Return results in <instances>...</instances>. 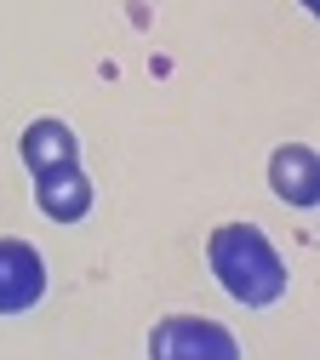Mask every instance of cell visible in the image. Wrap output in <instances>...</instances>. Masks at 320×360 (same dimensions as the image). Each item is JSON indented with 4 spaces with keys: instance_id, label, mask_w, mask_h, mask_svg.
Listing matches in <instances>:
<instances>
[{
    "instance_id": "obj_1",
    "label": "cell",
    "mask_w": 320,
    "mask_h": 360,
    "mask_svg": "<svg viewBox=\"0 0 320 360\" xmlns=\"http://www.w3.org/2000/svg\"><path fill=\"white\" fill-rule=\"evenodd\" d=\"M206 263H212L217 286L246 309H269V303L286 297V263L257 223H223V229H212Z\"/></svg>"
},
{
    "instance_id": "obj_2",
    "label": "cell",
    "mask_w": 320,
    "mask_h": 360,
    "mask_svg": "<svg viewBox=\"0 0 320 360\" xmlns=\"http://www.w3.org/2000/svg\"><path fill=\"white\" fill-rule=\"evenodd\" d=\"M149 360H241V343L212 314H166L149 332Z\"/></svg>"
},
{
    "instance_id": "obj_3",
    "label": "cell",
    "mask_w": 320,
    "mask_h": 360,
    "mask_svg": "<svg viewBox=\"0 0 320 360\" xmlns=\"http://www.w3.org/2000/svg\"><path fill=\"white\" fill-rule=\"evenodd\" d=\"M46 297V257L29 240L0 235V314H23Z\"/></svg>"
},
{
    "instance_id": "obj_4",
    "label": "cell",
    "mask_w": 320,
    "mask_h": 360,
    "mask_svg": "<svg viewBox=\"0 0 320 360\" xmlns=\"http://www.w3.org/2000/svg\"><path fill=\"white\" fill-rule=\"evenodd\" d=\"M91 200H98V189H91V177L80 172V160L34 177V206H40V217H52V223H80L91 212Z\"/></svg>"
},
{
    "instance_id": "obj_5",
    "label": "cell",
    "mask_w": 320,
    "mask_h": 360,
    "mask_svg": "<svg viewBox=\"0 0 320 360\" xmlns=\"http://www.w3.org/2000/svg\"><path fill=\"white\" fill-rule=\"evenodd\" d=\"M269 184H274V195H281L286 206H314L320 200V155L309 149V143H286V149H274V160H269Z\"/></svg>"
},
{
    "instance_id": "obj_6",
    "label": "cell",
    "mask_w": 320,
    "mask_h": 360,
    "mask_svg": "<svg viewBox=\"0 0 320 360\" xmlns=\"http://www.w3.org/2000/svg\"><path fill=\"white\" fill-rule=\"evenodd\" d=\"M18 155H23V166L40 177V172H58V166H75L80 160V138L63 126V120H29L23 126V138H18Z\"/></svg>"
},
{
    "instance_id": "obj_7",
    "label": "cell",
    "mask_w": 320,
    "mask_h": 360,
    "mask_svg": "<svg viewBox=\"0 0 320 360\" xmlns=\"http://www.w3.org/2000/svg\"><path fill=\"white\" fill-rule=\"evenodd\" d=\"M309 6H314V0H309Z\"/></svg>"
}]
</instances>
